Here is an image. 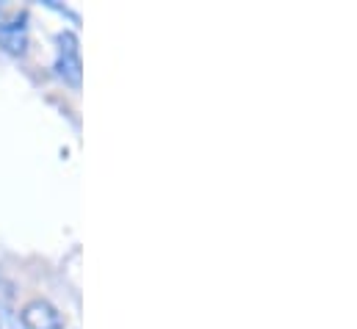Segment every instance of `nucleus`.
Instances as JSON below:
<instances>
[{
    "label": "nucleus",
    "instance_id": "f257e3e1",
    "mask_svg": "<svg viewBox=\"0 0 357 329\" xmlns=\"http://www.w3.org/2000/svg\"><path fill=\"white\" fill-rule=\"evenodd\" d=\"M56 72L73 86H81L84 61H81V42L73 31H64L59 36V53H56Z\"/></svg>",
    "mask_w": 357,
    "mask_h": 329
},
{
    "label": "nucleus",
    "instance_id": "f03ea898",
    "mask_svg": "<svg viewBox=\"0 0 357 329\" xmlns=\"http://www.w3.org/2000/svg\"><path fill=\"white\" fill-rule=\"evenodd\" d=\"M28 17L25 11H0V47L20 56L28 47Z\"/></svg>",
    "mask_w": 357,
    "mask_h": 329
},
{
    "label": "nucleus",
    "instance_id": "7ed1b4c3",
    "mask_svg": "<svg viewBox=\"0 0 357 329\" xmlns=\"http://www.w3.org/2000/svg\"><path fill=\"white\" fill-rule=\"evenodd\" d=\"M20 321L25 329H64L61 313L47 299H31L20 310Z\"/></svg>",
    "mask_w": 357,
    "mask_h": 329
},
{
    "label": "nucleus",
    "instance_id": "20e7f679",
    "mask_svg": "<svg viewBox=\"0 0 357 329\" xmlns=\"http://www.w3.org/2000/svg\"><path fill=\"white\" fill-rule=\"evenodd\" d=\"M0 329H25L20 316L14 310H8V305H0Z\"/></svg>",
    "mask_w": 357,
    "mask_h": 329
}]
</instances>
